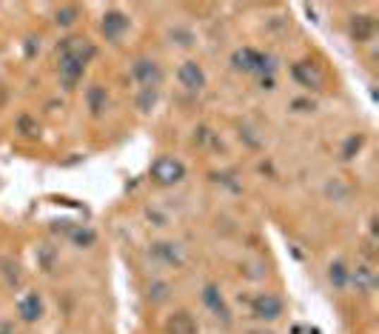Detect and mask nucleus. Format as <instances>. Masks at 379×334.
Here are the masks:
<instances>
[{
    "label": "nucleus",
    "instance_id": "obj_18",
    "mask_svg": "<svg viewBox=\"0 0 379 334\" xmlns=\"http://www.w3.org/2000/svg\"><path fill=\"white\" fill-rule=\"evenodd\" d=\"M89 106H92V112H95V114H100V112H103V106H106V89L92 86V92H89Z\"/></svg>",
    "mask_w": 379,
    "mask_h": 334
},
{
    "label": "nucleus",
    "instance_id": "obj_17",
    "mask_svg": "<svg viewBox=\"0 0 379 334\" xmlns=\"http://www.w3.org/2000/svg\"><path fill=\"white\" fill-rule=\"evenodd\" d=\"M371 32H373V20L371 18H354V37L356 40L371 37Z\"/></svg>",
    "mask_w": 379,
    "mask_h": 334
},
{
    "label": "nucleus",
    "instance_id": "obj_9",
    "mask_svg": "<svg viewBox=\"0 0 379 334\" xmlns=\"http://www.w3.org/2000/svg\"><path fill=\"white\" fill-rule=\"evenodd\" d=\"M126 29H128V18L123 12H106V18L100 23V32L106 40H120L126 35Z\"/></svg>",
    "mask_w": 379,
    "mask_h": 334
},
{
    "label": "nucleus",
    "instance_id": "obj_7",
    "mask_svg": "<svg viewBox=\"0 0 379 334\" xmlns=\"http://www.w3.org/2000/svg\"><path fill=\"white\" fill-rule=\"evenodd\" d=\"M83 69H86V63L74 60V57H60V63H57L60 83H63L66 89H74V86H78V80L83 78Z\"/></svg>",
    "mask_w": 379,
    "mask_h": 334
},
{
    "label": "nucleus",
    "instance_id": "obj_11",
    "mask_svg": "<svg viewBox=\"0 0 379 334\" xmlns=\"http://www.w3.org/2000/svg\"><path fill=\"white\" fill-rule=\"evenodd\" d=\"M166 334H197V320L188 311H174L166 320Z\"/></svg>",
    "mask_w": 379,
    "mask_h": 334
},
{
    "label": "nucleus",
    "instance_id": "obj_1",
    "mask_svg": "<svg viewBox=\"0 0 379 334\" xmlns=\"http://www.w3.org/2000/svg\"><path fill=\"white\" fill-rule=\"evenodd\" d=\"M231 63H234V69H240V72H254V75H274V69H277V60L271 57V54H263V52H257V49H251V46H243V49H237L234 54H231Z\"/></svg>",
    "mask_w": 379,
    "mask_h": 334
},
{
    "label": "nucleus",
    "instance_id": "obj_4",
    "mask_svg": "<svg viewBox=\"0 0 379 334\" xmlns=\"http://www.w3.org/2000/svg\"><path fill=\"white\" fill-rule=\"evenodd\" d=\"M177 80H180L188 92H203V89H205V72H203V66H200L197 60H186V63L180 66Z\"/></svg>",
    "mask_w": 379,
    "mask_h": 334
},
{
    "label": "nucleus",
    "instance_id": "obj_5",
    "mask_svg": "<svg viewBox=\"0 0 379 334\" xmlns=\"http://www.w3.org/2000/svg\"><path fill=\"white\" fill-rule=\"evenodd\" d=\"M134 78L143 83V89H157L160 86V80H163V69H160V66L155 63V60H137L134 63Z\"/></svg>",
    "mask_w": 379,
    "mask_h": 334
},
{
    "label": "nucleus",
    "instance_id": "obj_16",
    "mask_svg": "<svg viewBox=\"0 0 379 334\" xmlns=\"http://www.w3.org/2000/svg\"><path fill=\"white\" fill-rule=\"evenodd\" d=\"M54 18H57V20H54L57 26H71L74 20L80 18V9H78V6H60Z\"/></svg>",
    "mask_w": 379,
    "mask_h": 334
},
{
    "label": "nucleus",
    "instance_id": "obj_19",
    "mask_svg": "<svg viewBox=\"0 0 379 334\" xmlns=\"http://www.w3.org/2000/svg\"><path fill=\"white\" fill-rule=\"evenodd\" d=\"M71 240L78 243V246H89V243H95V234H92L89 229H83V232H80V229H74V232H71Z\"/></svg>",
    "mask_w": 379,
    "mask_h": 334
},
{
    "label": "nucleus",
    "instance_id": "obj_13",
    "mask_svg": "<svg viewBox=\"0 0 379 334\" xmlns=\"http://www.w3.org/2000/svg\"><path fill=\"white\" fill-rule=\"evenodd\" d=\"M348 283H354L359 292H371L376 286V272L371 269V266H356V269L351 272V280Z\"/></svg>",
    "mask_w": 379,
    "mask_h": 334
},
{
    "label": "nucleus",
    "instance_id": "obj_12",
    "mask_svg": "<svg viewBox=\"0 0 379 334\" xmlns=\"http://www.w3.org/2000/svg\"><path fill=\"white\" fill-rule=\"evenodd\" d=\"M203 300H205V306H208L222 323H229V320H231V314H229V309H225V300H222V294L217 292V286H205Z\"/></svg>",
    "mask_w": 379,
    "mask_h": 334
},
{
    "label": "nucleus",
    "instance_id": "obj_3",
    "mask_svg": "<svg viewBox=\"0 0 379 334\" xmlns=\"http://www.w3.org/2000/svg\"><path fill=\"white\" fill-rule=\"evenodd\" d=\"M251 314L257 320H263V323H271V320H277L282 314V300L277 294H265L263 292V294H257L251 300Z\"/></svg>",
    "mask_w": 379,
    "mask_h": 334
},
{
    "label": "nucleus",
    "instance_id": "obj_20",
    "mask_svg": "<svg viewBox=\"0 0 379 334\" xmlns=\"http://www.w3.org/2000/svg\"><path fill=\"white\" fill-rule=\"evenodd\" d=\"M148 106H155V89H143L140 95V109H148Z\"/></svg>",
    "mask_w": 379,
    "mask_h": 334
},
{
    "label": "nucleus",
    "instance_id": "obj_8",
    "mask_svg": "<svg viewBox=\"0 0 379 334\" xmlns=\"http://www.w3.org/2000/svg\"><path fill=\"white\" fill-rule=\"evenodd\" d=\"M18 317L23 323H35L43 317V300L37 292H26L20 300H18Z\"/></svg>",
    "mask_w": 379,
    "mask_h": 334
},
{
    "label": "nucleus",
    "instance_id": "obj_15",
    "mask_svg": "<svg viewBox=\"0 0 379 334\" xmlns=\"http://www.w3.org/2000/svg\"><path fill=\"white\" fill-rule=\"evenodd\" d=\"M328 275H331V283H334L337 289H345L348 280H351V272L345 269V263H339V260L331 263V272H328Z\"/></svg>",
    "mask_w": 379,
    "mask_h": 334
},
{
    "label": "nucleus",
    "instance_id": "obj_14",
    "mask_svg": "<svg viewBox=\"0 0 379 334\" xmlns=\"http://www.w3.org/2000/svg\"><path fill=\"white\" fill-rule=\"evenodd\" d=\"M151 254H155L157 260H163V263H169V266L183 263V251H180V246H174V243H155Z\"/></svg>",
    "mask_w": 379,
    "mask_h": 334
},
{
    "label": "nucleus",
    "instance_id": "obj_2",
    "mask_svg": "<svg viewBox=\"0 0 379 334\" xmlns=\"http://www.w3.org/2000/svg\"><path fill=\"white\" fill-rule=\"evenodd\" d=\"M151 177H155L160 186H174L186 177V166L177 157H157L151 163Z\"/></svg>",
    "mask_w": 379,
    "mask_h": 334
},
{
    "label": "nucleus",
    "instance_id": "obj_6",
    "mask_svg": "<svg viewBox=\"0 0 379 334\" xmlns=\"http://www.w3.org/2000/svg\"><path fill=\"white\" fill-rule=\"evenodd\" d=\"M57 54L60 57H74V60H80V63H89L95 57V46L89 40H83V37H68V40L60 43Z\"/></svg>",
    "mask_w": 379,
    "mask_h": 334
},
{
    "label": "nucleus",
    "instance_id": "obj_22",
    "mask_svg": "<svg viewBox=\"0 0 379 334\" xmlns=\"http://www.w3.org/2000/svg\"><path fill=\"white\" fill-rule=\"evenodd\" d=\"M0 334H15V328L9 323H0Z\"/></svg>",
    "mask_w": 379,
    "mask_h": 334
},
{
    "label": "nucleus",
    "instance_id": "obj_21",
    "mask_svg": "<svg viewBox=\"0 0 379 334\" xmlns=\"http://www.w3.org/2000/svg\"><path fill=\"white\" fill-rule=\"evenodd\" d=\"M172 37H177V40H183V46H191V43H194V37H191V32H186V29H174V32H172Z\"/></svg>",
    "mask_w": 379,
    "mask_h": 334
},
{
    "label": "nucleus",
    "instance_id": "obj_10",
    "mask_svg": "<svg viewBox=\"0 0 379 334\" xmlns=\"http://www.w3.org/2000/svg\"><path fill=\"white\" fill-rule=\"evenodd\" d=\"M291 75H294L296 83H302L306 89H320V86H323V75L314 69L311 63H294Z\"/></svg>",
    "mask_w": 379,
    "mask_h": 334
}]
</instances>
